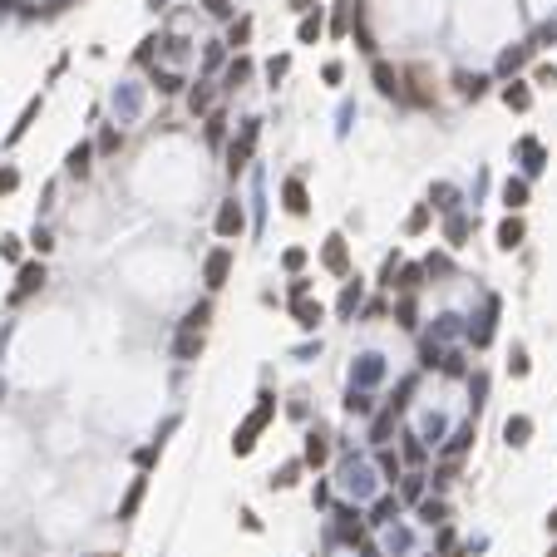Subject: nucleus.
Instances as JSON below:
<instances>
[{
  "instance_id": "4468645a",
  "label": "nucleus",
  "mask_w": 557,
  "mask_h": 557,
  "mask_svg": "<svg viewBox=\"0 0 557 557\" xmlns=\"http://www.w3.org/2000/svg\"><path fill=\"white\" fill-rule=\"evenodd\" d=\"M291 311H296V321H301V325H306V330H311V325H321V306H311V301H306V296H301V301H296V306H291Z\"/></svg>"
},
{
  "instance_id": "f704fd0d",
  "label": "nucleus",
  "mask_w": 557,
  "mask_h": 557,
  "mask_svg": "<svg viewBox=\"0 0 557 557\" xmlns=\"http://www.w3.org/2000/svg\"><path fill=\"white\" fill-rule=\"evenodd\" d=\"M207 10H212V15H227L232 6H227V0H207Z\"/></svg>"
},
{
  "instance_id": "6ab92c4d",
  "label": "nucleus",
  "mask_w": 557,
  "mask_h": 557,
  "mask_svg": "<svg viewBox=\"0 0 557 557\" xmlns=\"http://www.w3.org/2000/svg\"><path fill=\"white\" fill-rule=\"evenodd\" d=\"M207 316H212V306H193V311H188V321H183V330H202V325H207Z\"/></svg>"
},
{
  "instance_id": "dca6fc26",
  "label": "nucleus",
  "mask_w": 557,
  "mask_h": 557,
  "mask_svg": "<svg viewBox=\"0 0 557 557\" xmlns=\"http://www.w3.org/2000/svg\"><path fill=\"white\" fill-rule=\"evenodd\" d=\"M469 439H474V434H469V429H459V434H454V439H449V444H444V459H459V454H464V444H469Z\"/></svg>"
},
{
  "instance_id": "9b49d317",
  "label": "nucleus",
  "mask_w": 557,
  "mask_h": 557,
  "mask_svg": "<svg viewBox=\"0 0 557 557\" xmlns=\"http://www.w3.org/2000/svg\"><path fill=\"white\" fill-rule=\"evenodd\" d=\"M375 84H380V94H400V74L389 65H375Z\"/></svg>"
},
{
  "instance_id": "f257e3e1",
  "label": "nucleus",
  "mask_w": 557,
  "mask_h": 557,
  "mask_svg": "<svg viewBox=\"0 0 557 557\" xmlns=\"http://www.w3.org/2000/svg\"><path fill=\"white\" fill-rule=\"evenodd\" d=\"M271 410H276V400H271V395H261V405L252 410V419H247V424L237 429V439H232V449H237V454H252V444H257V434H261V424L271 419Z\"/></svg>"
},
{
  "instance_id": "2f4dec72",
  "label": "nucleus",
  "mask_w": 557,
  "mask_h": 557,
  "mask_svg": "<svg viewBox=\"0 0 557 557\" xmlns=\"http://www.w3.org/2000/svg\"><path fill=\"white\" fill-rule=\"evenodd\" d=\"M119 143H124V138H119V134H114V129H108V134H104V138H99V148H104V153H114V148H119Z\"/></svg>"
},
{
  "instance_id": "20e7f679",
  "label": "nucleus",
  "mask_w": 557,
  "mask_h": 557,
  "mask_svg": "<svg viewBox=\"0 0 557 557\" xmlns=\"http://www.w3.org/2000/svg\"><path fill=\"white\" fill-rule=\"evenodd\" d=\"M40 286H45V266H40V261H30V266H20V286H15V296H10V301H25V296H30V291H40Z\"/></svg>"
},
{
  "instance_id": "423d86ee",
  "label": "nucleus",
  "mask_w": 557,
  "mask_h": 557,
  "mask_svg": "<svg viewBox=\"0 0 557 557\" xmlns=\"http://www.w3.org/2000/svg\"><path fill=\"white\" fill-rule=\"evenodd\" d=\"M528 434H533V419H528V414H513V419L503 424V439H508V444H528Z\"/></svg>"
},
{
  "instance_id": "ddd939ff",
  "label": "nucleus",
  "mask_w": 557,
  "mask_h": 557,
  "mask_svg": "<svg viewBox=\"0 0 557 557\" xmlns=\"http://www.w3.org/2000/svg\"><path fill=\"white\" fill-rule=\"evenodd\" d=\"M286 207H291V212H296V217H301V212H306V207H311V202H306V188H301V183H296V178H291V183H286Z\"/></svg>"
},
{
  "instance_id": "bb28decb",
  "label": "nucleus",
  "mask_w": 557,
  "mask_h": 557,
  "mask_svg": "<svg viewBox=\"0 0 557 557\" xmlns=\"http://www.w3.org/2000/svg\"><path fill=\"white\" fill-rule=\"evenodd\" d=\"M464 237H469V222L454 217V222H449V242H464Z\"/></svg>"
},
{
  "instance_id": "e433bc0d",
  "label": "nucleus",
  "mask_w": 557,
  "mask_h": 557,
  "mask_svg": "<svg viewBox=\"0 0 557 557\" xmlns=\"http://www.w3.org/2000/svg\"><path fill=\"white\" fill-rule=\"evenodd\" d=\"M547 528H552V533H557V508H552V518H547Z\"/></svg>"
},
{
  "instance_id": "6e6552de",
  "label": "nucleus",
  "mask_w": 557,
  "mask_h": 557,
  "mask_svg": "<svg viewBox=\"0 0 557 557\" xmlns=\"http://www.w3.org/2000/svg\"><path fill=\"white\" fill-rule=\"evenodd\" d=\"M173 350H178V360H193V355L202 350V330H183V336H178V346H173Z\"/></svg>"
},
{
  "instance_id": "1a4fd4ad",
  "label": "nucleus",
  "mask_w": 557,
  "mask_h": 557,
  "mask_svg": "<svg viewBox=\"0 0 557 557\" xmlns=\"http://www.w3.org/2000/svg\"><path fill=\"white\" fill-rule=\"evenodd\" d=\"M518 242H523V222H518V217H508L503 227H498V247H508V252H513Z\"/></svg>"
},
{
  "instance_id": "c9c22d12",
  "label": "nucleus",
  "mask_w": 557,
  "mask_h": 557,
  "mask_svg": "<svg viewBox=\"0 0 557 557\" xmlns=\"http://www.w3.org/2000/svg\"><path fill=\"white\" fill-rule=\"evenodd\" d=\"M291 6H296V10H311V0H291Z\"/></svg>"
},
{
  "instance_id": "7ed1b4c3",
  "label": "nucleus",
  "mask_w": 557,
  "mask_h": 557,
  "mask_svg": "<svg viewBox=\"0 0 557 557\" xmlns=\"http://www.w3.org/2000/svg\"><path fill=\"white\" fill-rule=\"evenodd\" d=\"M227 271H232V252H227V247H217V252H212V257L202 261V282H207V286L217 291L222 282H227Z\"/></svg>"
},
{
  "instance_id": "4c0bfd02",
  "label": "nucleus",
  "mask_w": 557,
  "mask_h": 557,
  "mask_svg": "<svg viewBox=\"0 0 557 557\" xmlns=\"http://www.w3.org/2000/svg\"><path fill=\"white\" fill-rule=\"evenodd\" d=\"M547 557H557V547H552V552H547Z\"/></svg>"
},
{
  "instance_id": "412c9836",
  "label": "nucleus",
  "mask_w": 557,
  "mask_h": 557,
  "mask_svg": "<svg viewBox=\"0 0 557 557\" xmlns=\"http://www.w3.org/2000/svg\"><path fill=\"white\" fill-rule=\"evenodd\" d=\"M419 518H424V523H444V518H449V508H444V503H434V498H429V503L419 508Z\"/></svg>"
},
{
  "instance_id": "39448f33",
  "label": "nucleus",
  "mask_w": 557,
  "mask_h": 557,
  "mask_svg": "<svg viewBox=\"0 0 557 557\" xmlns=\"http://www.w3.org/2000/svg\"><path fill=\"white\" fill-rule=\"evenodd\" d=\"M217 232H222V237H237V232H242V207H237V202H222V212H217Z\"/></svg>"
},
{
  "instance_id": "cd10ccee",
  "label": "nucleus",
  "mask_w": 557,
  "mask_h": 557,
  "mask_svg": "<svg viewBox=\"0 0 557 557\" xmlns=\"http://www.w3.org/2000/svg\"><path fill=\"white\" fill-rule=\"evenodd\" d=\"M282 261H286V271H301V261H306V252H301V247H291V252H286Z\"/></svg>"
},
{
  "instance_id": "f8f14e48",
  "label": "nucleus",
  "mask_w": 557,
  "mask_h": 557,
  "mask_svg": "<svg viewBox=\"0 0 557 557\" xmlns=\"http://www.w3.org/2000/svg\"><path fill=\"white\" fill-rule=\"evenodd\" d=\"M325 454H330V449H325V434H311V439H306V464L316 469V464H325Z\"/></svg>"
},
{
  "instance_id": "b1692460",
  "label": "nucleus",
  "mask_w": 557,
  "mask_h": 557,
  "mask_svg": "<svg viewBox=\"0 0 557 557\" xmlns=\"http://www.w3.org/2000/svg\"><path fill=\"white\" fill-rule=\"evenodd\" d=\"M316 35H321V20H316V15H306V20H301V40H306V45H311V40H316Z\"/></svg>"
},
{
  "instance_id": "393cba45",
  "label": "nucleus",
  "mask_w": 557,
  "mask_h": 557,
  "mask_svg": "<svg viewBox=\"0 0 557 557\" xmlns=\"http://www.w3.org/2000/svg\"><path fill=\"white\" fill-rule=\"evenodd\" d=\"M247 35H252V20H237V25H232V40H227V45H247Z\"/></svg>"
},
{
  "instance_id": "9d476101",
  "label": "nucleus",
  "mask_w": 557,
  "mask_h": 557,
  "mask_svg": "<svg viewBox=\"0 0 557 557\" xmlns=\"http://www.w3.org/2000/svg\"><path fill=\"white\" fill-rule=\"evenodd\" d=\"M143 488H148V483H143V478H134V488H129V498H124V503H119V518H134V513H138V503H143Z\"/></svg>"
},
{
  "instance_id": "f3484780",
  "label": "nucleus",
  "mask_w": 557,
  "mask_h": 557,
  "mask_svg": "<svg viewBox=\"0 0 557 557\" xmlns=\"http://www.w3.org/2000/svg\"><path fill=\"white\" fill-rule=\"evenodd\" d=\"M503 202H508V207H523V202H528V183H508V188H503Z\"/></svg>"
},
{
  "instance_id": "c85d7f7f",
  "label": "nucleus",
  "mask_w": 557,
  "mask_h": 557,
  "mask_svg": "<svg viewBox=\"0 0 557 557\" xmlns=\"http://www.w3.org/2000/svg\"><path fill=\"white\" fill-rule=\"evenodd\" d=\"M346 410H350V414H370V400H365V395H350Z\"/></svg>"
},
{
  "instance_id": "473e14b6",
  "label": "nucleus",
  "mask_w": 557,
  "mask_h": 557,
  "mask_svg": "<svg viewBox=\"0 0 557 557\" xmlns=\"http://www.w3.org/2000/svg\"><path fill=\"white\" fill-rule=\"evenodd\" d=\"M15 183H20V173H15V168H6V173H0V193H10Z\"/></svg>"
},
{
  "instance_id": "0eeeda50",
  "label": "nucleus",
  "mask_w": 557,
  "mask_h": 557,
  "mask_svg": "<svg viewBox=\"0 0 557 557\" xmlns=\"http://www.w3.org/2000/svg\"><path fill=\"white\" fill-rule=\"evenodd\" d=\"M321 261H325L330 271H346V242H341V237H330L325 252H321Z\"/></svg>"
},
{
  "instance_id": "f03ea898",
  "label": "nucleus",
  "mask_w": 557,
  "mask_h": 557,
  "mask_svg": "<svg viewBox=\"0 0 557 557\" xmlns=\"http://www.w3.org/2000/svg\"><path fill=\"white\" fill-rule=\"evenodd\" d=\"M257 134H261V124L247 119V124H242V138H232V148H227V168H232V173L247 168V158H252V148H257Z\"/></svg>"
},
{
  "instance_id": "4be33fe9",
  "label": "nucleus",
  "mask_w": 557,
  "mask_h": 557,
  "mask_svg": "<svg viewBox=\"0 0 557 557\" xmlns=\"http://www.w3.org/2000/svg\"><path fill=\"white\" fill-rule=\"evenodd\" d=\"M247 74H252V65H247V60H237V65L227 70V89H237V84H242Z\"/></svg>"
},
{
  "instance_id": "a878e982",
  "label": "nucleus",
  "mask_w": 557,
  "mask_h": 557,
  "mask_svg": "<svg viewBox=\"0 0 557 557\" xmlns=\"http://www.w3.org/2000/svg\"><path fill=\"white\" fill-rule=\"evenodd\" d=\"M158 89H163V94H178L183 79H178V74H158Z\"/></svg>"
},
{
  "instance_id": "2eb2a0df",
  "label": "nucleus",
  "mask_w": 557,
  "mask_h": 557,
  "mask_svg": "<svg viewBox=\"0 0 557 557\" xmlns=\"http://www.w3.org/2000/svg\"><path fill=\"white\" fill-rule=\"evenodd\" d=\"M503 99H508V108H528V104H533V94H528L523 84H508V89H503Z\"/></svg>"
},
{
  "instance_id": "5701e85b",
  "label": "nucleus",
  "mask_w": 557,
  "mask_h": 557,
  "mask_svg": "<svg viewBox=\"0 0 557 557\" xmlns=\"http://www.w3.org/2000/svg\"><path fill=\"white\" fill-rule=\"evenodd\" d=\"M188 104H193V114H202V108H207V104H212V94H207V89H202V84H197V89H193V99H188Z\"/></svg>"
},
{
  "instance_id": "a211bd4d",
  "label": "nucleus",
  "mask_w": 557,
  "mask_h": 557,
  "mask_svg": "<svg viewBox=\"0 0 557 557\" xmlns=\"http://www.w3.org/2000/svg\"><path fill=\"white\" fill-rule=\"evenodd\" d=\"M355 306H360V282H350V286L341 291V316H350Z\"/></svg>"
},
{
  "instance_id": "72a5a7b5",
  "label": "nucleus",
  "mask_w": 557,
  "mask_h": 557,
  "mask_svg": "<svg viewBox=\"0 0 557 557\" xmlns=\"http://www.w3.org/2000/svg\"><path fill=\"white\" fill-rule=\"evenodd\" d=\"M296 474H301V464H286V469H282V478H276V483L286 488V483H296Z\"/></svg>"
},
{
  "instance_id": "aec40b11",
  "label": "nucleus",
  "mask_w": 557,
  "mask_h": 557,
  "mask_svg": "<svg viewBox=\"0 0 557 557\" xmlns=\"http://www.w3.org/2000/svg\"><path fill=\"white\" fill-rule=\"evenodd\" d=\"M70 173H74V178H79V173H89V148H84V143L70 153Z\"/></svg>"
},
{
  "instance_id": "c756f323",
  "label": "nucleus",
  "mask_w": 557,
  "mask_h": 557,
  "mask_svg": "<svg viewBox=\"0 0 557 557\" xmlns=\"http://www.w3.org/2000/svg\"><path fill=\"white\" fill-rule=\"evenodd\" d=\"M380 469H385L389 478H400V459H395V454H380Z\"/></svg>"
},
{
  "instance_id": "7c9ffc66",
  "label": "nucleus",
  "mask_w": 557,
  "mask_h": 557,
  "mask_svg": "<svg viewBox=\"0 0 557 557\" xmlns=\"http://www.w3.org/2000/svg\"><path fill=\"white\" fill-rule=\"evenodd\" d=\"M389 513H395V498H385V503L375 508V523H389Z\"/></svg>"
}]
</instances>
